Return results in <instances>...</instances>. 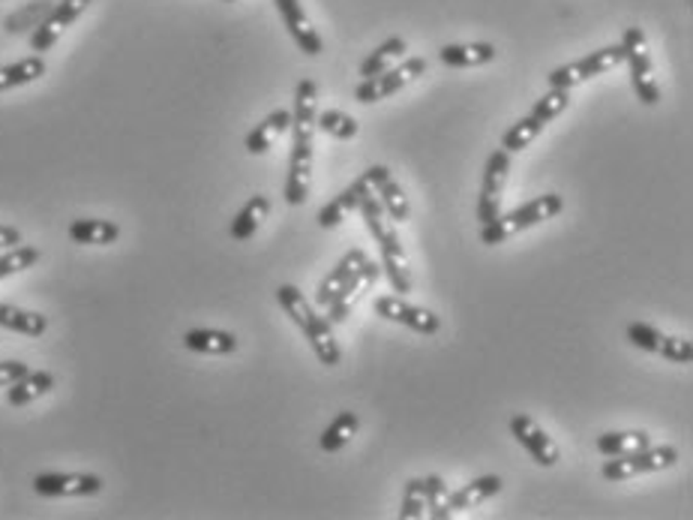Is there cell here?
<instances>
[{
	"label": "cell",
	"mask_w": 693,
	"mask_h": 520,
	"mask_svg": "<svg viewBox=\"0 0 693 520\" xmlns=\"http://www.w3.org/2000/svg\"><path fill=\"white\" fill-rule=\"evenodd\" d=\"M316 115H319V85L304 78L295 91V112H292V160H288V181H285V202L304 205L312 183V156H316Z\"/></svg>",
	"instance_id": "cell-1"
},
{
	"label": "cell",
	"mask_w": 693,
	"mask_h": 520,
	"mask_svg": "<svg viewBox=\"0 0 693 520\" xmlns=\"http://www.w3.org/2000/svg\"><path fill=\"white\" fill-rule=\"evenodd\" d=\"M277 301H280V307L288 313V319L304 331V338L309 340L312 352L319 355L321 365L324 367L339 365L343 352H339V343H336L334 338V326L328 322V316H319L316 307L304 299V292H300L297 287H292V283H285V287L277 289Z\"/></svg>",
	"instance_id": "cell-2"
},
{
	"label": "cell",
	"mask_w": 693,
	"mask_h": 520,
	"mask_svg": "<svg viewBox=\"0 0 693 520\" xmlns=\"http://www.w3.org/2000/svg\"><path fill=\"white\" fill-rule=\"evenodd\" d=\"M562 211H565V199H562V195L543 193L538 195V199L526 202V205H519V208L508 211V214H499L492 223H484L480 241H484L487 248H496V244H504L508 238L526 232L531 226H540V223L559 217Z\"/></svg>",
	"instance_id": "cell-3"
},
{
	"label": "cell",
	"mask_w": 693,
	"mask_h": 520,
	"mask_svg": "<svg viewBox=\"0 0 693 520\" xmlns=\"http://www.w3.org/2000/svg\"><path fill=\"white\" fill-rule=\"evenodd\" d=\"M621 49H625V64L630 69V85L637 91V100L642 105H655L660 100V85L655 78V64L649 54V42L642 27H628L621 37Z\"/></svg>",
	"instance_id": "cell-4"
},
{
	"label": "cell",
	"mask_w": 693,
	"mask_h": 520,
	"mask_svg": "<svg viewBox=\"0 0 693 520\" xmlns=\"http://www.w3.org/2000/svg\"><path fill=\"white\" fill-rule=\"evenodd\" d=\"M426 73V58H402L399 64H394L385 73L370 78H360V85L355 88V100L358 103H378V100H387L394 97L402 88H409L411 81Z\"/></svg>",
	"instance_id": "cell-5"
},
{
	"label": "cell",
	"mask_w": 693,
	"mask_h": 520,
	"mask_svg": "<svg viewBox=\"0 0 693 520\" xmlns=\"http://www.w3.org/2000/svg\"><path fill=\"white\" fill-rule=\"evenodd\" d=\"M618 64H625V49L621 46H604L598 52H589L579 61H570L565 66H555L550 76V88H577L582 81H589L594 76H604L609 69H616Z\"/></svg>",
	"instance_id": "cell-6"
},
{
	"label": "cell",
	"mask_w": 693,
	"mask_h": 520,
	"mask_svg": "<svg viewBox=\"0 0 693 520\" xmlns=\"http://www.w3.org/2000/svg\"><path fill=\"white\" fill-rule=\"evenodd\" d=\"M676 460H679V452L672 445H649V448L633 452V455L609 457L601 472H604L606 482H628V479H637L645 472L669 469Z\"/></svg>",
	"instance_id": "cell-7"
},
{
	"label": "cell",
	"mask_w": 693,
	"mask_h": 520,
	"mask_svg": "<svg viewBox=\"0 0 693 520\" xmlns=\"http://www.w3.org/2000/svg\"><path fill=\"white\" fill-rule=\"evenodd\" d=\"M382 277V265H375L370 256L360 262L355 274L346 280V287L339 289V295H336L331 304H328V322L331 326H339V322H346L348 313L358 307L360 301L367 299V292L375 287V280Z\"/></svg>",
	"instance_id": "cell-8"
},
{
	"label": "cell",
	"mask_w": 693,
	"mask_h": 520,
	"mask_svg": "<svg viewBox=\"0 0 693 520\" xmlns=\"http://www.w3.org/2000/svg\"><path fill=\"white\" fill-rule=\"evenodd\" d=\"M511 175V154L508 151H492L484 166V183H480V199H477V220L492 223L501 214V199H504V183Z\"/></svg>",
	"instance_id": "cell-9"
},
{
	"label": "cell",
	"mask_w": 693,
	"mask_h": 520,
	"mask_svg": "<svg viewBox=\"0 0 693 520\" xmlns=\"http://www.w3.org/2000/svg\"><path fill=\"white\" fill-rule=\"evenodd\" d=\"M90 7V0H61L57 7L49 10V15L37 25V30L30 34V49L37 54L52 52L54 42L64 37L66 27H73L85 15Z\"/></svg>",
	"instance_id": "cell-10"
},
{
	"label": "cell",
	"mask_w": 693,
	"mask_h": 520,
	"mask_svg": "<svg viewBox=\"0 0 693 520\" xmlns=\"http://www.w3.org/2000/svg\"><path fill=\"white\" fill-rule=\"evenodd\" d=\"M375 313L387 319V322H397V326H406L424 338H433L441 331V319H438L433 310H424V307H414L402 295H382L375 299Z\"/></svg>",
	"instance_id": "cell-11"
},
{
	"label": "cell",
	"mask_w": 693,
	"mask_h": 520,
	"mask_svg": "<svg viewBox=\"0 0 693 520\" xmlns=\"http://www.w3.org/2000/svg\"><path fill=\"white\" fill-rule=\"evenodd\" d=\"M103 487V479L93 472H42L34 479L39 496H97Z\"/></svg>",
	"instance_id": "cell-12"
},
{
	"label": "cell",
	"mask_w": 693,
	"mask_h": 520,
	"mask_svg": "<svg viewBox=\"0 0 693 520\" xmlns=\"http://www.w3.org/2000/svg\"><path fill=\"white\" fill-rule=\"evenodd\" d=\"M511 433L516 436V443L526 448L528 455L538 460L540 467H555L559 464V445L552 443V436L540 428L535 418L514 416L511 418Z\"/></svg>",
	"instance_id": "cell-13"
},
{
	"label": "cell",
	"mask_w": 693,
	"mask_h": 520,
	"mask_svg": "<svg viewBox=\"0 0 693 520\" xmlns=\"http://www.w3.org/2000/svg\"><path fill=\"white\" fill-rule=\"evenodd\" d=\"M273 3H277V13L283 15V22L285 27H288L292 39L300 46V52L309 54V58L324 52V42H321L319 30L309 22V15L300 0H273Z\"/></svg>",
	"instance_id": "cell-14"
},
{
	"label": "cell",
	"mask_w": 693,
	"mask_h": 520,
	"mask_svg": "<svg viewBox=\"0 0 693 520\" xmlns=\"http://www.w3.org/2000/svg\"><path fill=\"white\" fill-rule=\"evenodd\" d=\"M378 241V250H382V271L387 274L390 287L397 295H406L411 292V268H409V256L402 250V241L394 232V226L387 229L385 234L375 238Z\"/></svg>",
	"instance_id": "cell-15"
},
{
	"label": "cell",
	"mask_w": 693,
	"mask_h": 520,
	"mask_svg": "<svg viewBox=\"0 0 693 520\" xmlns=\"http://www.w3.org/2000/svg\"><path fill=\"white\" fill-rule=\"evenodd\" d=\"M363 175H367L370 183H373L375 195H378L382 208L387 211V217L397 223L409 220V214H411L409 195H406V190L399 187L397 178L390 175V169H387V166H370Z\"/></svg>",
	"instance_id": "cell-16"
},
{
	"label": "cell",
	"mask_w": 693,
	"mask_h": 520,
	"mask_svg": "<svg viewBox=\"0 0 693 520\" xmlns=\"http://www.w3.org/2000/svg\"><path fill=\"white\" fill-rule=\"evenodd\" d=\"M367 193H373V183H370V178H367V175H360L358 181L348 183L343 193L334 195V199H331V202H328V205L319 211L321 229H336L339 223L346 220V214H351V211L360 208V202H363V195Z\"/></svg>",
	"instance_id": "cell-17"
},
{
	"label": "cell",
	"mask_w": 693,
	"mask_h": 520,
	"mask_svg": "<svg viewBox=\"0 0 693 520\" xmlns=\"http://www.w3.org/2000/svg\"><path fill=\"white\" fill-rule=\"evenodd\" d=\"M288 130H292V112H288V109L270 112L261 124H256L253 130L246 132V154H268L270 148H273V139H280V136Z\"/></svg>",
	"instance_id": "cell-18"
},
{
	"label": "cell",
	"mask_w": 693,
	"mask_h": 520,
	"mask_svg": "<svg viewBox=\"0 0 693 520\" xmlns=\"http://www.w3.org/2000/svg\"><path fill=\"white\" fill-rule=\"evenodd\" d=\"M496 46L492 42H465V46H441L438 61L453 69H469V66H487L496 61Z\"/></svg>",
	"instance_id": "cell-19"
},
{
	"label": "cell",
	"mask_w": 693,
	"mask_h": 520,
	"mask_svg": "<svg viewBox=\"0 0 693 520\" xmlns=\"http://www.w3.org/2000/svg\"><path fill=\"white\" fill-rule=\"evenodd\" d=\"M501 475H480L475 482H469L465 487L460 491H450V499H448V508L450 515H457V511H469V508H477L480 503H487L492 496L501 491Z\"/></svg>",
	"instance_id": "cell-20"
},
{
	"label": "cell",
	"mask_w": 693,
	"mask_h": 520,
	"mask_svg": "<svg viewBox=\"0 0 693 520\" xmlns=\"http://www.w3.org/2000/svg\"><path fill=\"white\" fill-rule=\"evenodd\" d=\"M363 259H367V253H363L360 248L348 250L346 256L336 262L334 271L328 274V277L319 283V289H316V304H319V307H328V304L339 295V289L346 287V280L355 274V268H358Z\"/></svg>",
	"instance_id": "cell-21"
},
{
	"label": "cell",
	"mask_w": 693,
	"mask_h": 520,
	"mask_svg": "<svg viewBox=\"0 0 693 520\" xmlns=\"http://www.w3.org/2000/svg\"><path fill=\"white\" fill-rule=\"evenodd\" d=\"M54 389V373L49 370H27L25 377L15 379L13 385L7 389V404L10 406H27L46 397Z\"/></svg>",
	"instance_id": "cell-22"
},
{
	"label": "cell",
	"mask_w": 693,
	"mask_h": 520,
	"mask_svg": "<svg viewBox=\"0 0 693 520\" xmlns=\"http://www.w3.org/2000/svg\"><path fill=\"white\" fill-rule=\"evenodd\" d=\"M268 214H270L268 195H261V193L253 195L244 208L238 211V217L231 220V226H229L231 241H249V238L258 232V226L268 220Z\"/></svg>",
	"instance_id": "cell-23"
},
{
	"label": "cell",
	"mask_w": 693,
	"mask_h": 520,
	"mask_svg": "<svg viewBox=\"0 0 693 520\" xmlns=\"http://www.w3.org/2000/svg\"><path fill=\"white\" fill-rule=\"evenodd\" d=\"M183 346L190 352H202V355H231L238 350V338L229 331H217V328H193L183 334Z\"/></svg>",
	"instance_id": "cell-24"
},
{
	"label": "cell",
	"mask_w": 693,
	"mask_h": 520,
	"mask_svg": "<svg viewBox=\"0 0 693 520\" xmlns=\"http://www.w3.org/2000/svg\"><path fill=\"white\" fill-rule=\"evenodd\" d=\"M0 328L25 334V338H42L49 331V319L42 313L22 310L15 304H0Z\"/></svg>",
	"instance_id": "cell-25"
},
{
	"label": "cell",
	"mask_w": 693,
	"mask_h": 520,
	"mask_svg": "<svg viewBox=\"0 0 693 520\" xmlns=\"http://www.w3.org/2000/svg\"><path fill=\"white\" fill-rule=\"evenodd\" d=\"M69 238L76 244H88V248H108L120 238V226L112 220H73L69 223Z\"/></svg>",
	"instance_id": "cell-26"
},
{
	"label": "cell",
	"mask_w": 693,
	"mask_h": 520,
	"mask_svg": "<svg viewBox=\"0 0 693 520\" xmlns=\"http://www.w3.org/2000/svg\"><path fill=\"white\" fill-rule=\"evenodd\" d=\"M46 76V61L42 54H30V58H22L15 64L0 66V91H13V88H25L30 81Z\"/></svg>",
	"instance_id": "cell-27"
},
{
	"label": "cell",
	"mask_w": 693,
	"mask_h": 520,
	"mask_svg": "<svg viewBox=\"0 0 693 520\" xmlns=\"http://www.w3.org/2000/svg\"><path fill=\"white\" fill-rule=\"evenodd\" d=\"M652 445V436L645 430H618V433H604L598 436V452L604 457H621L642 452Z\"/></svg>",
	"instance_id": "cell-28"
},
{
	"label": "cell",
	"mask_w": 693,
	"mask_h": 520,
	"mask_svg": "<svg viewBox=\"0 0 693 520\" xmlns=\"http://www.w3.org/2000/svg\"><path fill=\"white\" fill-rule=\"evenodd\" d=\"M406 52H409V42L402 37H390L385 39L378 49H375L363 64H360V78H370V76H378V73H385V69H390L394 64H399L402 58H406Z\"/></svg>",
	"instance_id": "cell-29"
},
{
	"label": "cell",
	"mask_w": 693,
	"mask_h": 520,
	"mask_svg": "<svg viewBox=\"0 0 693 520\" xmlns=\"http://www.w3.org/2000/svg\"><path fill=\"white\" fill-rule=\"evenodd\" d=\"M360 428V418L355 416V413H339V416L324 428V433H321V452H328V455H336V452H343L348 443H351V436L358 433Z\"/></svg>",
	"instance_id": "cell-30"
},
{
	"label": "cell",
	"mask_w": 693,
	"mask_h": 520,
	"mask_svg": "<svg viewBox=\"0 0 693 520\" xmlns=\"http://www.w3.org/2000/svg\"><path fill=\"white\" fill-rule=\"evenodd\" d=\"M316 130H324L328 136L339 139V142H348L360 132V124L346 112H339V109H324V112L316 115Z\"/></svg>",
	"instance_id": "cell-31"
},
{
	"label": "cell",
	"mask_w": 693,
	"mask_h": 520,
	"mask_svg": "<svg viewBox=\"0 0 693 520\" xmlns=\"http://www.w3.org/2000/svg\"><path fill=\"white\" fill-rule=\"evenodd\" d=\"M547 124H540L538 117L528 115L523 121H516L511 130L501 136V151H508V154H516V151H526L528 144L538 139L540 132H543Z\"/></svg>",
	"instance_id": "cell-32"
},
{
	"label": "cell",
	"mask_w": 693,
	"mask_h": 520,
	"mask_svg": "<svg viewBox=\"0 0 693 520\" xmlns=\"http://www.w3.org/2000/svg\"><path fill=\"white\" fill-rule=\"evenodd\" d=\"M424 499H426V515L433 520H448L450 518V487L445 484L441 475H426L424 479Z\"/></svg>",
	"instance_id": "cell-33"
},
{
	"label": "cell",
	"mask_w": 693,
	"mask_h": 520,
	"mask_svg": "<svg viewBox=\"0 0 693 520\" xmlns=\"http://www.w3.org/2000/svg\"><path fill=\"white\" fill-rule=\"evenodd\" d=\"M39 262V250L30 248V244H15L3 256H0V280L13 277V274H22L27 268H34Z\"/></svg>",
	"instance_id": "cell-34"
},
{
	"label": "cell",
	"mask_w": 693,
	"mask_h": 520,
	"mask_svg": "<svg viewBox=\"0 0 693 520\" xmlns=\"http://www.w3.org/2000/svg\"><path fill=\"white\" fill-rule=\"evenodd\" d=\"M567 105H570V91L567 88H550V91L540 97L535 109H531V115L538 117L540 124H550L552 117H559L565 112Z\"/></svg>",
	"instance_id": "cell-35"
},
{
	"label": "cell",
	"mask_w": 693,
	"mask_h": 520,
	"mask_svg": "<svg viewBox=\"0 0 693 520\" xmlns=\"http://www.w3.org/2000/svg\"><path fill=\"white\" fill-rule=\"evenodd\" d=\"M426 515L424 499V479H409L402 491V506H399V520H421Z\"/></svg>",
	"instance_id": "cell-36"
},
{
	"label": "cell",
	"mask_w": 693,
	"mask_h": 520,
	"mask_svg": "<svg viewBox=\"0 0 693 520\" xmlns=\"http://www.w3.org/2000/svg\"><path fill=\"white\" fill-rule=\"evenodd\" d=\"M664 331L649 322H630L628 326V340L642 352H657L660 355V346H664Z\"/></svg>",
	"instance_id": "cell-37"
},
{
	"label": "cell",
	"mask_w": 693,
	"mask_h": 520,
	"mask_svg": "<svg viewBox=\"0 0 693 520\" xmlns=\"http://www.w3.org/2000/svg\"><path fill=\"white\" fill-rule=\"evenodd\" d=\"M660 355L676 362V365H691L693 362V346L691 340L684 338H664V346H660Z\"/></svg>",
	"instance_id": "cell-38"
},
{
	"label": "cell",
	"mask_w": 693,
	"mask_h": 520,
	"mask_svg": "<svg viewBox=\"0 0 693 520\" xmlns=\"http://www.w3.org/2000/svg\"><path fill=\"white\" fill-rule=\"evenodd\" d=\"M30 370L22 362H0V389H10L15 379H22Z\"/></svg>",
	"instance_id": "cell-39"
},
{
	"label": "cell",
	"mask_w": 693,
	"mask_h": 520,
	"mask_svg": "<svg viewBox=\"0 0 693 520\" xmlns=\"http://www.w3.org/2000/svg\"><path fill=\"white\" fill-rule=\"evenodd\" d=\"M22 244V232L15 226H0V250H10Z\"/></svg>",
	"instance_id": "cell-40"
},
{
	"label": "cell",
	"mask_w": 693,
	"mask_h": 520,
	"mask_svg": "<svg viewBox=\"0 0 693 520\" xmlns=\"http://www.w3.org/2000/svg\"><path fill=\"white\" fill-rule=\"evenodd\" d=\"M226 3H234V0H226Z\"/></svg>",
	"instance_id": "cell-41"
}]
</instances>
